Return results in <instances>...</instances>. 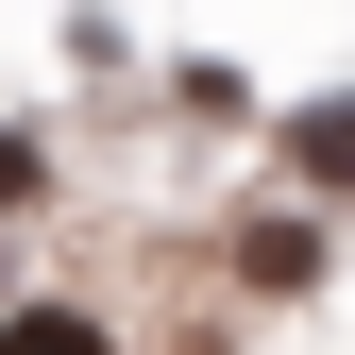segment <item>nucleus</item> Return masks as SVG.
<instances>
[{
  "mask_svg": "<svg viewBox=\"0 0 355 355\" xmlns=\"http://www.w3.org/2000/svg\"><path fill=\"white\" fill-rule=\"evenodd\" d=\"M0 355H119L85 304H0Z\"/></svg>",
  "mask_w": 355,
  "mask_h": 355,
  "instance_id": "1",
  "label": "nucleus"
},
{
  "mask_svg": "<svg viewBox=\"0 0 355 355\" xmlns=\"http://www.w3.org/2000/svg\"><path fill=\"white\" fill-rule=\"evenodd\" d=\"M304 169H322V187H355V102H322V119H304V136H288Z\"/></svg>",
  "mask_w": 355,
  "mask_h": 355,
  "instance_id": "2",
  "label": "nucleus"
},
{
  "mask_svg": "<svg viewBox=\"0 0 355 355\" xmlns=\"http://www.w3.org/2000/svg\"><path fill=\"white\" fill-rule=\"evenodd\" d=\"M34 187H51V169H34V136H0V203H34Z\"/></svg>",
  "mask_w": 355,
  "mask_h": 355,
  "instance_id": "3",
  "label": "nucleus"
}]
</instances>
